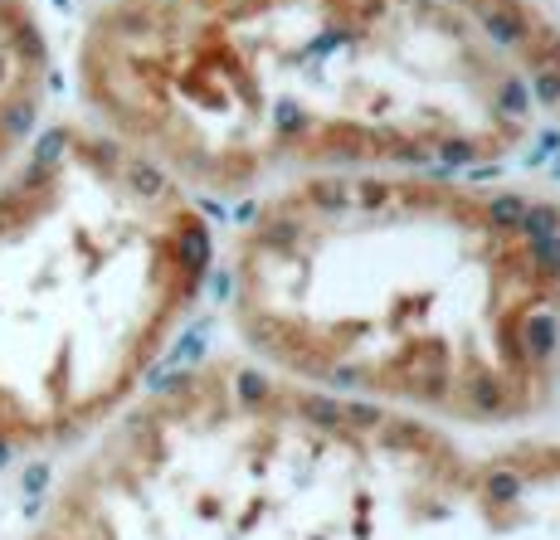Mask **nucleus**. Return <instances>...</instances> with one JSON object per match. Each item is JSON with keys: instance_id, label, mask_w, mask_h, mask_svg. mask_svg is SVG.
<instances>
[{"instance_id": "f257e3e1", "label": "nucleus", "mask_w": 560, "mask_h": 540, "mask_svg": "<svg viewBox=\"0 0 560 540\" xmlns=\"http://www.w3.org/2000/svg\"><path fill=\"white\" fill-rule=\"evenodd\" d=\"M35 540H560V468L492 502L482 468L385 404L180 371L63 482Z\"/></svg>"}, {"instance_id": "f03ea898", "label": "nucleus", "mask_w": 560, "mask_h": 540, "mask_svg": "<svg viewBox=\"0 0 560 540\" xmlns=\"http://www.w3.org/2000/svg\"><path fill=\"white\" fill-rule=\"evenodd\" d=\"M117 142L54 127L0 186V462L69 443L147 375L200 273Z\"/></svg>"}, {"instance_id": "7ed1b4c3", "label": "nucleus", "mask_w": 560, "mask_h": 540, "mask_svg": "<svg viewBox=\"0 0 560 540\" xmlns=\"http://www.w3.org/2000/svg\"><path fill=\"white\" fill-rule=\"evenodd\" d=\"M49 45L20 0H0V166L35 132L39 93L49 89Z\"/></svg>"}, {"instance_id": "20e7f679", "label": "nucleus", "mask_w": 560, "mask_h": 540, "mask_svg": "<svg viewBox=\"0 0 560 540\" xmlns=\"http://www.w3.org/2000/svg\"><path fill=\"white\" fill-rule=\"evenodd\" d=\"M478 15H482V30H488L492 45H522L526 39V20L516 15L508 0H482Z\"/></svg>"}, {"instance_id": "39448f33", "label": "nucleus", "mask_w": 560, "mask_h": 540, "mask_svg": "<svg viewBox=\"0 0 560 540\" xmlns=\"http://www.w3.org/2000/svg\"><path fill=\"white\" fill-rule=\"evenodd\" d=\"M516 234H522V244L551 239V234H560V214L551 210V204H526V214H522V224H516Z\"/></svg>"}, {"instance_id": "423d86ee", "label": "nucleus", "mask_w": 560, "mask_h": 540, "mask_svg": "<svg viewBox=\"0 0 560 540\" xmlns=\"http://www.w3.org/2000/svg\"><path fill=\"white\" fill-rule=\"evenodd\" d=\"M522 214H526V200L522 196H498V200L488 204V230L498 234V239H508V234H516Z\"/></svg>"}, {"instance_id": "0eeeda50", "label": "nucleus", "mask_w": 560, "mask_h": 540, "mask_svg": "<svg viewBox=\"0 0 560 540\" xmlns=\"http://www.w3.org/2000/svg\"><path fill=\"white\" fill-rule=\"evenodd\" d=\"M312 204L327 214H341V210H357L351 204V190L347 186H331V180H322V186H312Z\"/></svg>"}, {"instance_id": "6e6552de", "label": "nucleus", "mask_w": 560, "mask_h": 540, "mask_svg": "<svg viewBox=\"0 0 560 540\" xmlns=\"http://www.w3.org/2000/svg\"><path fill=\"white\" fill-rule=\"evenodd\" d=\"M502 113H508V117H522L526 113V107H532V93H526V83L522 79H508V83H502Z\"/></svg>"}, {"instance_id": "1a4fd4ad", "label": "nucleus", "mask_w": 560, "mask_h": 540, "mask_svg": "<svg viewBox=\"0 0 560 540\" xmlns=\"http://www.w3.org/2000/svg\"><path fill=\"white\" fill-rule=\"evenodd\" d=\"M526 93H536L546 107H556L560 103V73L556 69H536L532 73V89H526Z\"/></svg>"}, {"instance_id": "9d476101", "label": "nucleus", "mask_w": 560, "mask_h": 540, "mask_svg": "<svg viewBox=\"0 0 560 540\" xmlns=\"http://www.w3.org/2000/svg\"><path fill=\"white\" fill-rule=\"evenodd\" d=\"M439 161H444V171L468 166V161H472V146H468V142H444V151H439Z\"/></svg>"}, {"instance_id": "9b49d317", "label": "nucleus", "mask_w": 560, "mask_h": 540, "mask_svg": "<svg viewBox=\"0 0 560 540\" xmlns=\"http://www.w3.org/2000/svg\"><path fill=\"white\" fill-rule=\"evenodd\" d=\"M278 127H283V132L303 127V113H298V107H278Z\"/></svg>"}, {"instance_id": "f8f14e48", "label": "nucleus", "mask_w": 560, "mask_h": 540, "mask_svg": "<svg viewBox=\"0 0 560 540\" xmlns=\"http://www.w3.org/2000/svg\"><path fill=\"white\" fill-rule=\"evenodd\" d=\"M395 156H400L405 166H424V151H419V146H415V151H409V146H400V151H395Z\"/></svg>"}]
</instances>
